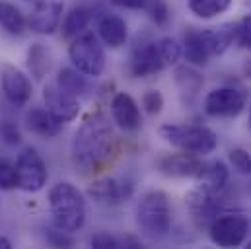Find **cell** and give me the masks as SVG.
Returning <instances> with one entry per match:
<instances>
[{"instance_id":"obj_1","label":"cell","mask_w":251,"mask_h":249,"mask_svg":"<svg viewBox=\"0 0 251 249\" xmlns=\"http://www.w3.org/2000/svg\"><path fill=\"white\" fill-rule=\"evenodd\" d=\"M113 148H115V132L107 115L92 113L74 132L70 146L72 164L84 174L96 172L101 168V164H105L111 158Z\"/></svg>"},{"instance_id":"obj_2","label":"cell","mask_w":251,"mask_h":249,"mask_svg":"<svg viewBox=\"0 0 251 249\" xmlns=\"http://www.w3.org/2000/svg\"><path fill=\"white\" fill-rule=\"evenodd\" d=\"M49 212L53 218V226L72 234L82 230L86 224V199L76 185L61 181L49 191Z\"/></svg>"},{"instance_id":"obj_3","label":"cell","mask_w":251,"mask_h":249,"mask_svg":"<svg viewBox=\"0 0 251 249\" xmlns=\"http://www.w3.org/2000/svg\"><path fill=\"white\" fill-rule=\"evenodd\" d=\"M136 226L148 240H164L172 230V204L164 191H146L136 204Z\"/></svg>"},{"instance_id":"obj_4","label":"cell","mask_w":251,"mask_h":249,"mask_svg":"<svg viewBox=\"0 0 251 249\" xmlns=\"http://www.w3.org/2000/svg\"><path fill=\"white\" fill-rule=\"evenodd\" d=\"M160 136L179 152L195 156H208L218 146L216 132L204 124L166 123L160 126Z\"/></svg>"},{"instance_id":"obj_5","label":"cell","mask_w":251,"mask_h":249,"mask_svg":"<svg viewBox=\"0 0 251 249\" xmlns=\"http://www.w3.org/2000/svg\"><path fill=\"white\" fill-rule=\"evenodd\" d=\"M68 59L72 66L84 76H100L105 68V51L98 39V35L84 31L78 37L70 39Z\"/></svg>"},{"instance_id":"obj_6","label":"cell","mask_w":251,"mask_h":249,"mask_svg":"<svg viewBox=\"0 0 251 249\" xmlns=\"http://www.w3.org/2000/svg\"><path fill=\"white\" fill-rule=\"evenodd\" d=\"M250 230L251 222L244 212H220L208 224V238L218 248H240Z\"/></svg>"},{"instance_id":"obj_7","label":"cell","mask_w":251,"mask_h":249,"mask_svg":"<svg viewBox=\"0 0 251 249\" xmlns=\"http://www.w3.org/2000/svg\"><path fill=\"white\" fill-rule=\"evenodd\" d=\"M18 170V189L25 193H37L47 185L49 174L43 158L33 148H24L16 158Z\"/></svg>"},{"instance_id":"obj_8","label":"cell","mask_w":251,"mask_h":249,"mask_svg":"<svg viewBox=\"0 0 251 249\" xmlns=\"http://www.w3.org/2000/svg\"><path fill=\"white\" fill-rule=\"evenodd\" d=\"M246 94L232 86H222L204 98V113L210 117H236L246 107Z\"/></svg>"},{"instance_id":"obj_9","label":"cell","mask_w":251,"mask_h":249,"mask_svg":"<svg viewBox=\"0 0 251 249\" xmlns=\"http://www.w3.org/2000/svg\"><path fill=\"white\" fill-rule=\"evenodd\" d=\"M0 86H2L4 98L16 107H24L33 96L31 80L14 64L0 66Z\"/></svg>"},{"instance_id":"obj_10","label":"cell","mask_w":251,"mask_h":249,"mask_svg":"<svg viewBox=\"0 0 251 249\" xmlns=\"http://www.w3.org/2000/svg\"><path fill=\"white\" fill-rule=\"evenodd\" d=\"M64 6L59 0H39L27 18V29L37 35H51L61 27Z\"/></svg>"},{"instance_id":"obj_11","label":"cell","mask_w":251,"mask_h":249,"mask_svg":"<svg viewBox=\"0 0 251 249\" xmlns=\"http://www.w3.org/2000/svg\"><path fill=\"white\" fill-rule=\"evenodd\" d=\"M185 206H187L191 218L201 224V226H208L210 220L220 214V202H218V193L208 191L206 187L199 185L191 189L185 195Z\"/></svg>"},{"instance_id":"obj_12","label":"cell","mask_w":251,"mask_h":249,"mask_svg":"<svg viewBox=\"0 0 251 249\" xmlns=\"http://www.w3.org/2000/svg\"><path fill=\"white\" fill-rule=\"evenodd\" d=\"M166 64L160 57L158 43L156 41H140L132 47L128 70L134 78H148L158 74Z\"/></svg>"},{"instance_id":"obj_13","label":"cell","mask_w":251,"mask_h":249,"mask_svg":"<svg viewBox=\"0 0 251 249\" xmlns=\"http://www.w3.org/2000/svg\"><path fill=\"white\" fill-rule=\"evenodd\" d=\"M202 162L201 156L179 152V154H166L158 160V172L166 177L181 179V177H191L197 179L202 172Z\"/></svg>"},{"instance_id":"obj_14","label":"cell","mask_w":251,"mask_h":249,"mask_svg":"<svg viewBox=\"0 0 251 249\" xmlns=\"http://www.w3.org/2000/svg\"><path fill=\"white\" fill-rule=\"evenodd\" d=\"M130 193H132V183L117 177H101L88 187V195L96 202L107 204V206H115L123 202L130 197Z\"/></svg>"},{"instance_id":"obj_15","label":"cell","mask_w":251,"mask_h":249,"mask_svg":"<svg viewBox=\"0 0 251 249\" xmlns=\"http://www.w3.org/2000/svg\"><path fill=\"white\" fill-rule=\"evenodd\" d=\"M43 101H45V107L63 123L74 121L80 113L78 98L63 92L57 84H47L43 88Z\"/></svg>"},{"instance_id":"obj_16","label":"cell","mask_w":251,"mask_h":249,"mask_svg":"<svg viewBox=\"0 0 251 249\" xmlns=\"http://www.w3.org/2000/svg\"><path fill=\"white\" fill-rule=\"evenodd\" d=\"M111 117H113V123L125 132H136L142 126L138 103L134 101L132 96H128L125 92H119V94L113 96V100H111Z\"/></svg>"},{"instance_id":"obj_17","label":"cell","mask_w":251,"mask_h":249,"mask_svg":"<svg viewBox=\"0 0 251 249\" xmlns=\"http://www.w3.org/2000/svg\"><path fill=\"white\" fill-rule=\"evenodd\" d=\"M98 35L103 41V45L111 49H119L128 39L126 22L117 14H103L98 20Z\"/></svg>"},{"instance_id":"obj_18","label":"cell","mask_w":251,"mask_h":249,"mask_svg":"<svg viewBox=\"0 0 251 249\" xmlns=\"http://www.w3.org/2000/svg\"><path fill=\"white\" fill-rule=\"evenodd\" d=\"M63 121H59L47 107H31L25 113V126L41 136V138H55L63 130Z\"/></svg>"},{"instance_id":"obj_19","label":"cell","mask_w":251,"mask_h":249,"mask_svg":"<svg viewBox=\"0 0 251 249\" xmlns=\"http://www.w3.org/2000/svg\"><path fill=\"white\" fill-rule=\"evenodd\" d=\"M183 57L193 66H204L210 61V51L204 41V35L197 27H189L183 35Z\"/></svg>"},{"instance_id":"obj_20","label":"cell","mask_w":251,"mask_h":249,"mask_svg":"<svg viewBox=\"0 0 251 249\" xmlns=\"http://www.w3.org/2000/svg\"><path fill=\"white\" fill-rule=\"evenodd\" d=\"M228 179H230L228 168H226V164L220 162V160H218V162L204 164L201 175L197 177L199 185L206 187L208 191H214V193H220L224 187L228 185Z\"/></svg>"},{"instance_id":"obj_21","label":"cell","mask_w":251,"mask_h":249,"mask_svg":"<svg viewBox=\"0 0 251 249\" xmlns=\"http://www.w3.org/2000/svg\"><path fill=\"white\" fill-rule=\"evenodd\" d=\"M202 35H204V41H206L208 51H210L212 57L224 55L230 49V45L234 43V25L226 24V25H220V27L202 29Z\"/></svg>"},{"instance_id":"obj_22","label":"cell","mask_w":251,"mask_h":249,"mask_svg":"<svg viewBox=\"0 0 251 249\" xmlns=\"http://www.w3.org/2000/svg\"><path fill=\"white\" fill-rule=\"evenodd\" d=\"M90 20H92V14L88 8L84 6H76L72 8L61 22V33H63L64 39H74L78 37L80 33L86 31V27L90 25Z\"/></svg>"},{"instance_id":"obj_23","label":"cell","mask_w":251,"mask_h":249,"mask_svg":"<svg viewBox=\"0 0 251 249\" xmlns=\"http://www.w3.org/2000/svg\"><path fill=\"white\" fill-rule=\"evenodd\" d=\"M176 82H177V86H179L181 98H183L185 101H189V103L197 100V96H199V92H201V88H202V84H204L202 76H201L197 70L189 68V66H179V68L176 70Z\"/></svg>"},{"instance_id":"obj_24","label":"cell","mask_w":251,"mask_h":249,"mask_svg":"<svg viewBox=\"0 0 251 249\" xmlns=\"http://www.w3.org/2000/svg\"><path fill=\"white\" fill-rule=\"evenodd\" d=\"M0 27L10 35H22L27 29V20L20 12V8L0 0Z\"/></svg>"},{"instance_id":"obj_25","label":"cell","mask_w":251,"mask_h":249,"mask_svg":"<svg viewBox=\"0 0 251 249\" xmlns=\"http://www.w3.org/2000/svg\"><path fill=\"white\" fill-rule=\"evenodd\" d=\"M51 68V55L49 49L41 43H33L27 49V70L35 80H43Z\"/></svg>"},{"instance_id":"obj_26","label":"cell","mask_w":251,"mask_h":249,"mask_svg":"<svg viewBox=\"0 0 251 249\" xmlns=\"http://www.w3.org/2000/svg\"><path fill=\"white\" fill-rule=\"evenodd\" d=\"M63 92L78 98V96H84L88 92V82H86V76L82 72H78L76 68H61L59 70V76H57V82H55Z\"/></svg>"},{"instance_id":"obj_27","label":"cell","mask_w":251,"mask_h":249,"mask_svg":"<svg viewBox=\"0 0 251 249\" xmlns=\"http://www.w3.org/2000/svg\"><path fill=\"white\" fill-rule=\"evenodd\" d=\"M232 6V0H189V10L201 20H212L224 14Z\"/></svg>"},{"instance_id":"obj_28","label":"cell","mask_w":251,"mask_h":249,"mask_svg":"<svg viewBox=\"0 0 251 249\" xmlns=\"http://www.w3.org/2000/svg\"><path fill=\"white\" fill-rule=\"evenodd\" d=\"M148 16V20L156 25V27H166L170 24V6L166 0H146L144 8H142Z\"/></svg>"},{"instance_id":"obj_29","label":"cell","mask_w":251,"mask_h":249,"mask_svg":"<svg viewBox=\"0 0 251 249\" xmlns=\"http://www.w3.org/2000/svg\"><path fill=\"white\" fill-rule=\"evenodd\" d=\"M156 43H158L160 57H162V61H164L166 66L176 64V62L183 57V49H181V45H179L176 39H172V37H162V39H158Z\"/></svg>"},{"instance_id":"obj_30","label":"cell","mask_w":251,"mask_h":249,"mask_svg":"<svg viewBox=\"0 0 251 249\" xmlns=\"http://www.w3.org/2000/svg\"><path fill=\"white\" fill-rule=\"evenodd\" d=\"M0 189L2 191L18 189V170L16 164H12L10 160H0Z\"/></svg>"},{"instance_id":"obj_31","label":"cell","mask_w":251,"mask_h":249,"mask_svg":"<svg viewBox=\"0 0 251 249\" xmlns=\"http://www.w3.org/2000/svg\"><path fill=\"white\" fill-rule=\"evenodd\" d=\"M228 160L234 166V170H238L244 175H251V154L244 148H232L228 152Z\"/></svg>"},{"instance_id":"obj_32","label":"cell","mask_w":251,"mask_h":249,"mask_svg":"<svg viewBox=\"0 0 251 249\" xmlns=\"http://www.w3.org/2000/svg\"><path fill=\"white\" fill-rule=\"evenodd\" d=\"M234 41L242 49H251V16H246L234 24Z\"/></svg>"},{"instance_id":"obj_33","label":"cell","mask_w":251,"mask_h":249,"mask_svg":"<svg viewBox=\"0 0 251 249\" xmlns=\"http://www.w3.org/2000/svg\"><path fill=\"white\" fill-rule=\"evenodd\" d=\"M142 107L148 115H158L164 107V96L158 90H148L142 96Z\"/></svg>"},{"instance_id":"obj_34","label":"cell","mask_w":251,"mask_h":249,"mask_svg":"<svg viewBox=\"0 0 251 249\" xmlns=\"http://www.w3.org/2000/svg\"><path fill=\"white\" fill-rule=\"evenodd\" d=\"M45 240H47V244L53 246V248H70V246L74 244L72 238L68 236V232H64L61 228H57V226L45 230Z\"/></svg>"},{"instance_id":"obj_35","label":"cell","mask_w":251,"mask_h":249,"mask_svg":"<svg viewBox=\"0 0 251 249\" xmlns=\"http://www.w3.org/2000/svg\"><path fill=\"white\" fill-rule=\"evenodd\" d=\"M90 246L94 249H119L121 248V240L115 238L109 232H98L90 238Z\"/></svg>"},{"instance_id":"obj_36","label":"cell","mask_w":251,"mask_h":249,"mask_svg":"<svg viewBox=\"0 0 251 249\" xmlns=\"http://www.w3.org/2000/svg\"><path fill=\"white\" fill-rule=\"evenodd\" d=\"M0 138L6 144L14 146V144H18L22 140V134H20V128L12 121H0Z\"/></svg>"},{"instance_id":"obj_37","label":"cell","mask_w":251,"mask_h":249,"mask_svg":"<svg viewBox=\"0 0 251 249\" xmlns=\"http://www.w3.org/2000/svg\"><path fill=\"white\" fill-rule=\"evenodd\" d=\"M111 4L119 8H126V10H142L146 0H111Z\"/></svg>"},{"instance_id":"obj_38","label":"cell","mask_w":251,"mask_h":249,"mask_svg":"<svg viewBox=\"0 0 251 249\" xmlns=\"http://www.w3.org/2000/svg\"><path fill=\"white\" fill-rule=\"evenodd\" d=\"M244 76H246L248 80H251V59H248L246 64H244Z\"/></svg>"},{"instance_id":"obj_39","label":"cell","mask_w":251,"mask_h":249,"mask_svg":"<svg viewBox=\"0 0 251 249\" xmlns=\"http://www.w3.org/2000/svg\"><path fill=\"white\" fill-rule=\"evenodd\" d=\"M10 248H12L10 240H8L6 236H0V249H10Z\"/></svg>"},{"instance_id":"obj_40","label":"cell","mask_w":251,"mask_h":249,"mask_svg":"<svg viewBox=\"0 0 251 249\" xmlns=\"http://www.w3.org/2000/svg\"><path fill=\"white\" fill-rule=\"evenodd\" d=\"M250 124H251V111H250Z\"/></svg>"},{"instance_id":"obj_41","label":"cell","mask_w":251,"mask_h":249,"mask_svg":"<svg viewBox=\"0 0 251 249\" xmlns=\"http://www.w3.org/2000/svg\"><path fill=\"white\" fill-rule=\"evenodd\" d=\"M248 248H251V242H250V244H248Z\"/></svg>"},{"instance_id":"obj_42","label":"cell","mask_w":251,"mask_h":249,"mask_svg":"<svg viewBox=\"0 0 251 249\" xmlns=\"http://www.w3.org/2000/svg\"><path fill=\"white\" fill-rule=\"evenodd\" d=\"M25 2H31V0H25Z\"/></svg>"}]
</instances>
